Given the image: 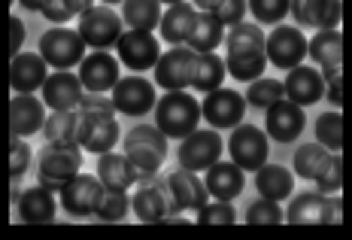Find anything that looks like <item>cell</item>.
Returning a JSON list of instances; mask_svg holds the SVG:
<instances>
[{
	"label": "cell",
	"instance_id": "db71d44e",
	"mask_svg": "<svg viewBox=\"0 0 352 240\" xmlns=\"http://www.w3.org/2000/svg\"><path fill=\"white\" fill-rule=\"evenodd\" d=\"M104 3H107V6H109V3H122V0H104Z\"/></svg>",
	"mask_w": 352,
	"mask_h": 240
},
{
	"label": "cell",
	"instance_id": "ee69618b",
	"mask_svg": "<svg viewBox=\"0 0 352 240\" xmlns=\"http://www.w3.org/2000/svg\"><path fill=\"white\" fill-rule=\"evenodd\" d=\"M237 222V210L231 207V201H207L197 210V225H234Z\"/></svg>",
	"mask_w": 352,
	"mask_h": 240
},
{
	"label": "cell",
	"instance_id": "d590c367",
	"mask_svg": "<svg viewBox=\"0 0 352 240\" xmlns=\"http://www.w3.org/2000/svg\"><path fill=\"white\" fill-rule=\"evenodd\" d=\"M246 98V104L249 107H255V110H267L270 104H276L280 98H285V85L280 83V79H252L249 83V91L243 94Z\"/></svg>",
	"mask_w": 352,
	"mask_h": 240
},
{
	"label": "cell",
	"instance_id": "cb8c5ba5",
	"mask_svg": "<svg viewBox=\"0 0 352 240\" xmlns=\"http://www.w3.org/2000/svg\"><path fill=\"white\" fill-rule=\"evenodd\" d=\"M140 167L131 162L128 155H116V152H104L98 158V179L104 183V188L113 192H128L131 186L140 179Z\"/></svg>",
	"mask_w": 352,
	"mask_h": 240
},
{
	"label": "cell",
	"instance_id": "816d5d0a",
	"mask_svg": "<svg viewBox=\"0 0 352 240\" xmlns=\"http://www.w3.org/2000/svg\"><path fill=\"white\" fill-rule=\"evenodd\" d=\"M192 3L197 6V10H207V12H212L219 6V0H192Z\"/></svg>",
	"mask_w": 352,
	"mask_h": 240
},
{
	"label": "cell",
	"instance_id": "8fae6325",
	"mask_svg": "<svg viewBox=\"0 0 352 240\" xmlns=\"http://www.w3.org/2000/svg\"><path fill=\"white\" fill-rule=\"evenodd\" d=\"M119 61L134 74H143V70H152L161 58V46L152 31H137V28H128V34H122L119 43Z\"/></svg>",
	"mask_w": 352,
	"mask_h": 240
},
{
	"label": "cell",
	"instance_id": "5bb4252c",
	"mask_svg": "<svg viewBox=\"0 0 352 240\" xmlns=\"http://www.w3.org/2000/svg\"><path fill=\"white\" fill-rule=\"evenodd\" d=\"M228 152L231 162L243 171H258V167L267 162V131L255 128V125H237L228 140Z\"/></svg>",
	"mask_w": 352,
	"mask_h": 240
},
{
	"label": "cell",
	"instance_id": "4fadbf2b",
	"mask_svg": "<svg viewBox=\"0 0 352 240\" xmlns=\"http://www.w3.org/2000/svg\"><path fill=\"white\" fill-rule=\"evenodd\" d=\"M264 52H267V61L274 64V67L292 70L307 58V37L295 25H276L274 31L267 34Z\"/></svg>",
	"mask_w": 352,
	"mask_h": 240
},
{
	"label": "cell",
	"instance_id": "277c9868",
	"mask_svg": "<svg viewBox=\"0 0 352 240\" xmlns=\"http://www.w3.org/2000/svg\"><path fill=\"white\" fill-rule=\"evenodd\" d=\"M131 210L134 216L146 225H161L164 216H182L173 210V195L170 183L161 179L155 171L140 173V179L134 183V198H131Z\"/></svg>",
	"mask_w": 352,
	"mask_h": 240
},
{
	"label": "cell",
	"instance_id": "d6a6232c",
	"mask_svg": "<svg viewBox=\"0 0 352 240\" xmlns=\"http://www.w3.org/2000/svg\"><path fill=\"white\" fill-rule=\"evenodd\" d=\"M122 21L137 31H155L161 25V0H122Z\"/></svg>",
	"mask_w": 352,
	"mask_h": 240
},
{
	"label": "cell",
	"instance_id": "b9f144b4",
	"mask_svg": "<svg viewBox=\"0 0 352 240\" xmlns=\"http://www.w3.org/2000/svg\"><path fill=\"white\" fill-rule=\"evenodd\" d=\"M343 186V158L331 152L328 155V162L322 164V171L316 173V188L322 195H337Z\"/></svg>",
	"mask_w": 352,
	"mask_h": 240
},
{
	"label": "cell",
	"instance_id": "ba28073f",
	"mask_svg": "<svg viewBox=\"0 0 352 240\" xmlns=\"http://www.w3.org/2000/svg\"><path fill=\"white\" fill-rule=\"evenodd\" d=\"M76 143L94 155H104L113 152V146L119 143V122L116 113L104 110H79V134Z\"/></svg>",
	"mask_w": 352,
	"mask_h": 240
},
{
	"label": "cell",
	"instance_id": "ffe728a7",
	"mask_svg": "<svg viewBox=\"0 0 352 240\" xmlns=\"http://www.w3.org/2000/svg\"><path fill=\"white\" fill-rule=\"evenodd\" d=\"M40 91H43V104H46L49 110H76L79 100H82V94H85L79 76L67 74V70L49 74Z\"/></svg>",
	"mask_w": 352,
	"mask_h": 240
},
{
	"label": "cell",
	"instance_id": "f5cc1de1",
	"mask_svg": "<svg viewBox=\"0 0 352 240\" xmlns=\"http://www.w3.org/2000/svg\"><path fill=\"white\" fill-rule=\"evenodd\" d=\"M161 3H170L173 6V3H182V0H161Z\"/></svg>",
	"mask_w": 352,
	"mask_h": 240
},
{
	"label": "cell",
	"instance_id": "9a60e30c",
	"mask_svg": "<svg viewBox=\"0 0 352 240\" xmlns=\"http://www.w3.org/2000/svg\"><path fill=\"white\" fill-rule=\"evenodd\" d=\"M243 113H246V98L240 91H234V89L207 91V98L201 100V116L216 131L237 128L240 122H243Z\"/></svg>",
	"mask_w": 352,
	"mask_h": 240
},
{
	"label": "cell",
	"instance_id": "30bf717a",
	"mask_svg": "<svg viewBox=\"0 0 352 240\" xmlns=\"http://www.w3.org/2000/svg\"><path fill=\"white\" fill-rule=\"evenodd\" d=\"M122 16L116 10H109V6H91V10H85L82 16H79V37L85 40V46L91 49H109L116 46L122 37Z\"/></svg>",
	"mask_w": 352,
	"mask_h": 240
},
{
	"label": "cell",
	"instance_id": "f907efd6",
	"mask_svg": "<svg viewBox=\"0 0 352 240\" xmlns=\"http://www.w3.org/2000/svg\"><path fill=\"white\" fill-rule=\"evenodd\" d=\"M21 6H25V10H34V12H43V6L49 3V0H19Z\"/></svg>",
	"mask_w": 352,
	"mask_h": 240
},
{
	"label": "cell",
	"instance_id": "44dd1931",
	"mask_svg": "<svg viewBox=\"0 0 352 240\" xmlns=\"http://www.w3.org/2000/svg\"><path fill=\"white\" fill-rule=\"evenodd\" d=\"M283 85H285V98L295 100L300 107H310L325 98V76H322L316 67H310V64L292 67Z\"/></svg>",
	"mask_w": 352,
	"mask_h": 240
},
{
	"label": "cell",
	"instance_id": "60d3db41",
	"mask_svg": "<svg viewBox=\"0 0 352 240\" xmlns=\"http://www.w3.org/2000/svg\"><path fill=\"white\" fill-rule=\"evenodd\" d=\"M246 3L261 25H280L292 12V0H246Z\"/></svg>",
	"mask_w": 352,
	"mask_h": 240
},
{
	"label": "cell",
	"instance_id": "bcb514c9",
	"mask_svg": "<svg viewBox=\"0 0 352 240\" xmlns=\"http://www.w3.org/2000/svg\"><path fill=\"white\" fill-rule=\"evenodd\" d=\"M249 10L246 0H219V6L212 12H216V19L222 21V25H240Z\"/></svg>",
	"mask_w": 352,
	"mask_h": 240
},
{
	"label": "cell",
	"instance_id": "603a6c76",
	"mask_svg": "<svg viewBox=\"0 0 352 240\" xmlns=\"http://www.w3.org/2000/svg\"><path fill=\"white\" fill-rule=\"evenodd\" d=\"M204 186H207L210 198L216 201H234L246 186L243 167H237L234 162H222L219 158L212 167H207V177H204Z\"/></svg>",
	"mask_w": 352,
	"mask_h": 240
},
{
	"label": "cell",
	"instance_id": "52a82bcc",
	"mask_svg": "<svg viewBox=\"0 0 352 240\" xmlns=\"http://www.w3.org/2000/svg\"><path fill=\"white\" fill-rule=\"evenodd\" d=\"M40 55L43 61L52 70H70L76 64H82L85 58V40L79 37V31H70V28H52L40 37Z\"/></svg>",
	"mask_w": 352,
	"mask_h": 240
},
{
	"label": "cell",
	"instance_id": "7c38bea8",
	"mask_svg": "<svg viewBox=\"0 0 352 240\" xmlns=\"http://www.w3.org/2000/svg\"><path fill=\"white\" fill-rule=\"evenodd\" d=\"M113 104H116V113L122 116H146L149 110H155L158 104V91L155 85L149 83L146 76H124L116 83L113 89Z\"/></svg>",
	"mask_w": 352,
	"mask_h": 240
},
{
	"label": "cell",
	"instance_id": "ac0fdd59",
	"mask_svg": "<svg viewBox=\"0 0 352 240\" xmlns=\"http://www.w3.org/2000/svg\"><path fill=\"white\" fill-rule=\"evenodd\" d=\"M119 61L107 52V49H94L91 55L82 58L79 64V83H82L85 91H113L116 83H119Z\"/></svg>",
	"mask_w": 352,
	"mask_h": 240
},
{
	"label": "cell",
	"instance_id": "8992f818",
	"mask_svg": "<svg viewBox=\"0 0 352 240\" xmlns=\"http://www.w3.org/2000/svg\"><path fill=\"white\" fill-rule=\"evenodd\" d=\"M225 152V143H222V134H219L216 128L204 131V128H195L188 137H182L179 140V149H176V158H179V167H186V171H207L222 158Z\"/></svg>",
	"mask_w": 352,
	"mask_h": 240
},
{
	"label": "cell",
	"instance_id": "74e56055",
	"mask_svg": "<svg viewBox=\"0 0 352 240\" xmlns=\"http://www.w3.org/2000/svg\"><path fill=\"white\" fill-rule=\"evenodd\" d=\"M316 140L331 152L343 149V116L340 113H322L316 119Z\"/></svg>",
	"mask_w": 352,
	"mask_h": 240
},
{
	"label": "cell",
	"instance_id": "f35d334b",
	"mask_svg": "<svg viewBox=\"0 0 352 240\" xmlns=\"http://www.w3.org/2000/svg\"><path fill=\"white\" fill-rule=\"evenodd\" d=\"M91 6H94V0H49V3L43 6V16L52 21V25H64V21H70L73 16H82Z\"/></svg>",
	"mask_w": 352,
	"mask_h": 240
},
{
	"label": "cell",
	"instance_id": "7bdbcfd3",
	"mask_svg": "<svg viewBox=\"0 0 352 240\" xmlns=\"http://www.w3.org/2000/svg\"><path fill=\"white\" fill-rule=\"evenodd\" d=\"M285 222V213L280 210V201L261 198L246 207V225H280Z\"/></svg>",
	"mask_w": 352,
	"mask_h": 240
},
{
	"label": "cell",
	"instance_id": "836d02e7",
	"mask_svg": "<svg viewBox=\"0 0 352 240\" xmlns=\"http://www.w3.org/2000/svg\"><path fill=\"white\" fill-rule=\"evenodd\" d=\"M328 195L322 192H300L295 201H292L289 213H285V222L292 225H322V207H325Z\"/></svg>",
	"mask_w": 352,
	"mask_h": 240
},
{
	"label": "cell",
	"instance_id": "d4e9b609",
	"mask_svg": "<svg viewBox=\"0 0 352 240\" xmlns=\"http://www.w3.org/2000/svg\"><path fill=\"white\" fill-rule=\"evenodd\" d=\"M19 219L25 225H49L55 222V192L46 186H31L21 192L16 204Z\"/></svg>",
	"mask_w": 352,
	"mask_h": 240
},
{
	"label": "cell",
	"instance_id": "f6af8a7d",
	"mask_svg": "<svg viewBox=\"0 0 352 240\" xmlns=\"http://www.w3.org/2000/svg\"><path fill=\"white\" fill-rule=\"evenodd\" d=\"M28 167H31V146L25 143V137L12 134V140H10V173H12V179H19Z\"/></svg>",
	"mask_w": 352,
	"mask_h": 240
},
{
	"label": "cell",
	"instance_id": "484cf974",
	"mask_svg": "<svg viewBox=\"0 0 352 240\" xmlns=\"http://www.w3.org/2000/svg\"><path fill=\"white\" fill-rule=\"evenodd\" d=\"M292 16L298 25H313L319 31L337 28L343 19L340 0H292Z\"/></svg>",
	"mask_w": 352,
	"mask_h": 240
},
{
	"label": "cell",
	"instance_id": "4316f807",
	"mask_svg": "<svg viewBox=\"0 0 352 240\" xmlns=\"http://www.w3.org/2000/svg\"><path fill=\"white\" fill-rule=\"evenodd\" d=\"M46 122V107L34 94H16L10 104V128L16 137H31L36 131H43Z\"/></svg>",
	"mask_w": 352,
	"mask_h": 240
},
{
	"label": "cell",
	"instance_id": "83f0119b",
	"mask_svg": "<svg viewBox=\"0 0 352 240\" xmlns=\"http://www.w3.org/2000/svg\"><path fill=\"white\" fill-rule=\"evenodd\" d=\"M197 21V6L195 3H173L167 12H161V37H164L170 46H182V43L188 40V34H192Z\"/></svg>",
	"mask_w": 352,
	"mask_h": 240
},
{
	"label": "cell",
	"instance_id": "7a4b0ae2",
	"mask_svg": "<svg viewBox=\"0 0 352 240\" xmlns=\"http://www.w3.org/2000/svg\"><path fill=\"white\" fill-rule=\"evenodd\" d=\"M155 125L167 140H182L201 125V100L188 91H167L155 104Z\"/></svg>",
	"mask_w": 352,
	"mask_h": 240
},
{
	"label": "cell",
	"instance_id": "2e32d148",
	"mask_svg": "<svg viewBox=\"0 0 352 240\" xmlns=\"http://www.w3.org/2000/svg\"><path fill=\"white\" fill-rule=\"evenodd\" d=\"M104 192L107 188L98 177H91V173H79V177H73L58 195H61V207L67 210L70 216L85 219V216L98 213V204H100V198H104Z\"/></svg>",
	"mask_w": 352,
	"mask_h": 240
},
{
	"label": "cell",
	"instance_id": "8d00e7d4",
	"mask_svg": "<svg viewBox=\"0 0 352 240\" xmlns=\"http://www.w3.org/2000/svg\"><path fill=\"white\" fill-rule=\"evenodd\" d=\"M331 149L322 146V143H307L295 152V173L300 179H316V173L322 171V164L328 162Z\"/></svg>",
	"mask_w": 352,
	"mask_h": 240
},
{
	"label": "cell",
	"instance_id": "d6986e66",
	"mask_svg": "<svg viewBox=\"0 0 352 240\" xmlns=\"http://www.w3.org/2000/svg\"><path fill=\"white\" fill-rule=\"evenodd\" d=\"M167 183H170L176 213H197L210 198V192H207V186L201 183V177H197L195 171H186V167L173 171L170 177H167Z\"/></svg>",
	"mask_w": 352,
	"mask_h": 240
},
{
	"label": "cell",
	"instance_id": "3957f363",
	"mask_svg": "<svg viewBox=\"0 0 352 240\" xmlns=\"http://www.w3.org/2000/svg\"><path fill=\"white\" fill-rule=\"evenodd\" d=\"M82 171V149L79 143H46L36 155V177H40V186L52 188V192H61L64 186L70 183L73 177H79Z\"/></svg>",
	"mask_w": 352,
	"mask_h": 240
},
{
	"label": "cell",
	"instance_id": "1f68e13d",
	"mask_svg": "<svg viewBox=\"0 0 352 240\" xmlns=\"http://www.w3.org/2000/svg\"><path fill=\"white\" fill-rule=\"evenodd\" d=\"M225 76H228V67L225 61L219 58L216 52H197V61H195V79H192V89L197 91H216L222 89Z\"/></svg>",
	"mask_w": 352,
	"mask_h": 240
},
{
	"label": "cell",
	"instance_id": "4dcf8cb0",
	"mask_svg": "<svg viewBox=\"0 0 352 240\" xmlns=\"http://www.w3.org/2000/svg\"><path fill=\"white\" fill-rule=\"evenodd\" d=\"M225 40V25L216 19V12H207V10H197V21L188 34L186 46L195 49V52H212L219 49V43Z\"/></svg>",
	"mask_w": 352,
	"mask_h": 240
},
{
	"label": "cell",
	"instance_id": "f1b7e54d",
	"mask_svg": "<svg viewBox=\"0 0 352 240\" xmlns=\"http://www.w3.org/2000/svg\"><path fill=\"white\" fill-rule=\"evenodd\" d=\"M307 55L322 70H334L343 64V34L337 28H325L313 40H307Z\"/></svg>",
	"mask_w": 352,
	"mask_h": 240
},
{
	"label": "cell",
	"instance_id": "6da1fadb",
	"mask_svg": "<svg viewBox=\"0 0 352 240\" xmlns=\"http://www.w3.org/2000/svg\"><path fill=\"white\" fill-rule=\"evenodd\" d=\"M264 31L258 25H231V31L225 34V67L228 76L240 79V83H252L264 74L267 67V52H264Z\"/></svg>",
	"mask_w": 352,
	"mask_h": 240
},
{
	"label": "cell",
	"instance_id": "7dc6e473",
	"mask_svg": "<svg viewBox=\"0 0 352 240\" xmlns=\"http://www.w3.org/2000/svg\"><path fill=\"white\" fill-rule=\"evenodd\" d=\"M322 76H325V98L331 100L334 107H340L343 100V70L334 67V70H322Z\"/></svg>",
	"mask_w": 352,
	"mask_h": 240
},
{
	"label": "cell",
	"instance_id": "e0dca14e",
	"mask_svg": "<svg viewBox=\"0 0 352 240\" xmlns=\"http://www.w3.org/2000/svg\"><path fill=\"white\" fill-rule=\"evenodd\" d=\"M307 125L304 107L295 104L289 98H280L276 104L267 107V119H264V128H267V137H274L276 143H295L300 137V131Z\"/></svg>",
	"mask_w": 352,
	"mask_h": 240
},
{
	"label": "cell",
	"instance_id": "9c48e42d",
	"mask_svg": "<svg viewBox=\"0 0 352 240\" xmlns=\"http://www.w3.org/2000/svg\"><path fill=\"white\" fill-rule=\"evenodd\" d=\"M195 61L197 52L188 46H173L167 52H161L155 70V85H161L164 91H186L192 89L195 79Z\"/></svg>",
	"mask_w": 352,
	"mask_h": 240
},
{
	"label": "cell",
	"instance_id": "ab89813d",
	"mask_svg": "<svg viewBox=\"0 0 352 240\" xmlns=\"http://www.w3.org/2000/svg\"><path fill=\"white\" fill-rule=\"evenodd\" d=\"M128 210H131L128 195L107 188L104 198H100V204H98V213H94V216H98V222H122L124 216H128Z\"/></svg>",
	"mask_w": 352,
	"mask_h": 240
},
{
	"label": "cell",
	"instance_id": "c3c4849f",
	"mask_svg": "<svg viewBox=\"0 0 352 240\" xmlns=\"http://www.w3.org/2000/svg\"><path fill=\"white\" fill-rule=\"evenodd\" d=\"M337 222H343V204L328 195L325 207H322V225H337Z\"/></svg>",
	"mask_w": 352,
	"mask_h": 240
},
{
	"label": "cell",
	"instance_id": "e575fe53",
	"mask_svg": "<svg viewBox=\"0 0 352 240\" xmlns=\"http://www.w3.org/2000/svg\"><path fill=\"white\" fill-rule=\"evenodd\" d=\"M46 143H73L79 134V113L76 110H52L43 122Z\"/></svg>",
	"mask_w": 352,
	"mask_h": 240
},
{
	"label": "cell",
	"instance_id": "5b68a950",
	"mask_svg": "<svg viewBox=\"0 0 352 240\" xmlns=\"http://www.w3.org/2000/svg\"><path fill=\"white\" fill-rule=\"evenodd\" d=\"M124 155L143 173L161 171V164L167 158V137L158 131V125H137L124 137Z\"/></svg>",
	"mask_w": 352,
	"mask_h": 240
},
{
	"label": "cell",
	"instance_id": "681fc988",
	"mask_svg": "<svg viewBox=\"0 0 352 240\" xmlns=\"http://www.w3.org/2000/svg\"><path fill=\"white\" fill-rule=\"evenodd\" d=\"M21 43H25V21L12 16V19H10V52H12V55H19Z\"/></svg>",
	"mask_w": 352,
	"mask_h": 240
},
{
	"label": "cell",
	"instance_id": "7402d4cb",
	"mask_svg": "<svg viewBox=\"0 0 352 240\" xmlns=\"http://www.w3.org/2000/svg\"><path fill=\"white\" fill-rule=\"evenodd\" d=\"M49 76V64L43 61L40 52H19L12 55V64H10V83L19 94H34L36 89H43Z\"/></svg>",
	"mask_w": 352,
	"mask_h": 240
},
{
	"label": "cell",
	"instance_id": "f546056e",
	"mask_svg": "<svg viewBox=\"0 0 352 240\" xmlns=\"http://www.w3.org/2000/svg\"><path fill=\"white\" fill-rule=\"evenodd\" d=\"M255 188H258L261 198L285 201L292 195V188H295V177H292V171H285L283 164L264 162L258 171H255Z\"/></svg>",
	"mask_w": 352,
	"mask_h": 240
}]
</instances>
